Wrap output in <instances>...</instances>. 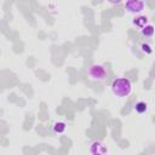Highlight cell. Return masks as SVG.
<instances>
[{
    "label": "cell",
    "mask_w": 155,
    "mask_h": 155,
    "mask_svg": "<svg viewBox=\"0 0 155 155\" xmlns=\"http://www.w3.org/2000/svg\"><path fill=\"white\" fill-rule=\"evenodd\" d=\"M111 91L116 97H127L132 92V82L127 78H117L111 82Z\"/></svg>",
    "instance_id": "6da1fadb"
},
{
    "label": "cell",
    "mask_w": 155,
    "mask_h": 155,
    "mask_svg": "<svg viewBox=\"0 0 155 155\" xmlns=\"http://www.w3.org/2000/svg\"><path fill=\"white\" fill-rule=\"evenodd\" d=\"M87 73L88 76L96 81H103L107 78V69L102 64H92Z\"/></svg>",
    "instance_id": "7a4b0ae2"
},
{
    "label": "cell",
    "mask_w": 155,
    "mask_h": 155,
    "mask_svg": "<svg viewBox=\"0 0 155 155\" xmlns=\"http://www.w3.org/2000/svg\"><path fill=\"white\" fill-rule=\"evenodd\" d=\"M145 7L144 0H126L125 8L130 13H140Z\"/></svg>",
    "instance_id": "3957f363"
},
{
    "label": "cell",
    "mask_w": 155,
    "mask_h": 155,
    "mask_svg": "<svg viewBox=\"0 0 155 155\" xmlns=\"http://www.w3.org/2000/svg\"><path fill=\"white\" fill-rule=\"evenodd\" d=\"M90 153L91 154H107V153H109V150H108L107 145H104L102 142L94 140V142L91 143Z\"/></svg>",
    "instance_id": "277c9868"
},
{
    "label": "cell",
    "mask_w": 155,
    "mask_h": 155,
    "mask_svg": "<svg viewBox=\"0 0 155 155\" xmlns=\"http://www.w3.org/2000/svg\"><path fill=\"white\" fill-rule=\"evenodd\" d=\"M148 22H149V18L147 17V16H138V17H136L134 19H133V24L136 25V27H138V28H144L147 24H148Z\"/></svg>",
    "instance_id": "5b68a950"
},
{
    "label": "cell",
    "mask_w": 155,
    "mask_h": 155,
    "mask_svg": "<svg viewBox=\"0 0 155 155\" xmlns=\"http://www.w3.org/2000/svg\"><path fill=\"white\" fill-rule=\"evenodd\" d=\"M148 109H149L148 104H147L145 102H143V101H139V102H137V103L134 104V110H136L137 113H139V114H144V113H147Z\"/></svg>",
    "instance_id": "8992f818"
},
{
    "label": "cell",
    "mask_w": 155,
    "mask_h": 155,
    "mask_svg": "<svg viewBox=\"0 0 155 155\" xmlns=\"http://www.w3.org/2000/svg\"><path fill=\"white\" fill-rule=\"evenodd\" d=\"M140 33L143 36H153L155 34V27L151 24H147L144 28L140 29Z\"/></svg>",
    "instance_id": "52a82bcc"
},
{
    "label": "cell",
    "mask_w": 155,
    "mask_h": 155,
    "mask_svg": "<svg viewBox=\"0 0 155 155\" xmlns=\"http://www.w3.org/2000/svg\"><path fill=\"white\" fill-rule=\"evenodd\" d=\"M65 128H67V125L63 121H57L53 124V131L56 133H63L65 131Z\"/></svg>",
    "instance_id": "ba28073f"
},
{
    "label": "cell",
    "mask_w": 155,
    "mask_h": 155,
    "mask_svg": "<svg viewBox=\"0 0 155 155\" xmlns=\"http://www.w3.org/2000/svg\"><path fill=\"white\" fill-rule=\"evenodd\" d=\"M140 50H142L144 53H147V54H150V53H153V48H151V46H150L149 44H142V46H140Z\"/></svg>",
    "instance_id": "9c48e42d"
},
{
    "label": "cell",
    "mask_w": 155,
    "mask_h": 155,
    "mask_svg": "<svg viewBox=\"0 0 155 155\" xmlns=\"http://www.w3.org/2000/svg\"><path fill=\"white\" fill-rule=\"evenodd\" d=\"M109 4H111V5H117V4H120L122 0H107Z\"/></svg>",
    "instance_id": "30bf717a"
}]
</instances>
